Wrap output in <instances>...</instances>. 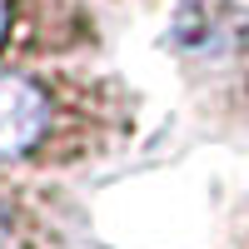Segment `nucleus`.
Instances as JSON below:
<instances>
[{
	"label": "nucleus",
	"instance_id": "obj_1",
	"mask_svg": "<svg viewBox=\"0 0 249 249\" xmlns=\"http://www.w3.org/2000/svg\"><path fill=\"white\" fill-rule=\"evenodd\" d=\"M55 124V95L30 75H0V164H20Z\"/></svg>",
	"mask_w": 249,
	"mask_h": 249
},
{
	"label": "nucleus",
	"instance_id": "obj_2",
	"mask_svg": "<svg viewBox=\"0 0 249 249\" xmlns=\"http://www.w3.org/2000/svg\"><path fill=\"white\" fill-rule=\"evenodd\" d=\"M175 35L190 50H214L234 45L239 35H249V0H184Z\"/></svg>",
	"mask_w": 249,
	"mask_h": 249
},
{
	"label": "nucleus",
	"instance_id": "obj_3",
	"mask_svg": "<svg viewBox=\"0 0 249 249\" xmlns=\"http://www.w3.org/2000/svg\"><path fill=\"white\" fill-rule=\"evenodd\" d=\"M10 234H15V219L5 210V199H0V249H10Z\"/></svg>",
	"mask_w": 249,
	"mask_h": 249
},
{
	"label": "nucleus",
	"instance_id": "obj_4",
	"mask_svg": "<svg viewBox=\"0 0 249 249\" xmlns=\"http://www.w3.org/2000/svg\"><path fill=\"white\" fill-rule=\"evenodd\" d=\"M5 35H10V0H0V45H5Z\"/></svg>",
	"mask_w": 249,
	"mask_h": 249
}]
</instances>
